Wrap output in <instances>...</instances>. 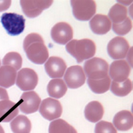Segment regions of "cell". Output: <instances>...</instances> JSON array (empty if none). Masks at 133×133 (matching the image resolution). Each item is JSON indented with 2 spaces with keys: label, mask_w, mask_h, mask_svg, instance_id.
I'll return each mask as SVG.
<instances>
[{
  "label": "cell",
  "mask_w": 133,
  "mask_h": 133,
  "mask_svg": "<svg viewBox=\"0 0 133 133\" xmlns=\"http://www.w3.org/2000/svg\"><path fill=\"white\" fill-rule=\"evenodd\" d=\"M23 46L28 58L35 63L43 64L49 57L48 49L42 37L38 34L28 35L24 40Z\"/></svg>",
  "instance_id": "cell-1"
},
{
  "label": "cell",
  "mask_w": 133,
  "mask_h": 133,
  "mask_svg": "<svg viewBox=\"0 0 133 133\" xmlns=\"http://www.w3.org/2000/svg\"><path fill=\"white\" fill-rule=\"evenodd\" d=\"M66 49L78 63L92 57L96 51L95 43L89 39H74L66 45Z\"/></svg>",
  "instance_id": "cell-2"
},
{
  "label": "cell",
  "mask_w": 133,
  "mask_h": 133,
  "mask_svg": "<svg viewBox=\"0 0 133 133\" xmlns=\"http://www.w3.org/2000/svg\"><path fill=\"white\" fill-rule=\"evenodd\" d=\"M109 66L103 59L94 57L86 61L84 69L88 79L98 80L108 76Z\"/></svg>",
  "instance_id": "cell-3"
},
{
  "label": "cell",
  "mask_w": 133,
  "mask_h": 133,
  "mask_svg": "<svg viewBox=\"0 0 133 133\" xmlns=\"http://www.w3.org/2000/svg\"><path fill=\"white\" fill-rule=\"evenodd\" d=\"M25 20L22 15L13 13H6L1 17V22L10 35H18L25 28Z\"/></svg>",
  "instance_id": "cell-4"
},
{
  "label": "cell",
  "mask_w": 133,
  "mask_h": 133,
  "mask_svg": "<svg viewBox=\"0 0 133 133\" xmlns=\"http://www.w3.org/2000/svg\"><path fill=\"white\" fill-rule=\"evenodd\" d=\"M71 3L74 16L80 21H89L96 12V4L94 1L73 0Z\"/></svg>",
  "instance_id": "cell-5"
},
{
  "label": "cell",
  "mask_w": 133,
  "mask_h": 133,
  "mask_svg": "<svg viewBox=\"0 0 133 133\" xmlns=\"http://www.w3.org/2000/svg\"><path fill=\"white\" fill-rule=\"evenodd\" d=\"M39 111L44 118L50 121L60 117L63 107L59 101L48 98L43 100Z\"/></svg>",
  "instance_id": "cell-6"
},
{
  "label": "cell",
  "mask_w": 133,
  "mask_h": 133,
  "mask_svg": "<svg viewBox=\"0 0 133 133\" xmlns=\"http://www.w3.org/2000/svg\"><path fill=\"white\" fill-rule=\"evenodd\" d=\"M38 81V75L34 70L24 68L18 73L16 84L22 91H30L35 88Z\"/></svg>",
  "instance_id": "cell-7"
},
{
  "label": "cell",
  "mask_w": 133,
  "mask_h": 133,
  "mask_svg": "<svg viewBox=\"0 0 133 133\" xmlns=\"http://www.w3.org/2000/svg\"><path fill=\"white\" fill-rule=\"evenodd\" d=\"M130 48L128 42L123 37L117 36L111 39L107 45L110 56L114 59L125 58Z\"/></svg>",
  "instance_id": "cell-8"
},
{
  "label": "cell",
  "mask_w": 133,
  "mask_h": 133,
  "mask_svg": "<svg viewBox=\"0 0 133 133\" xmlns=\"http://www.w3.org/2000/svg\"><path fill=\"white\" fill-rule=\"evenodd\" d=\"M53 2V1H21L20 3L25 14L28 17L33 18L49 8Z\"/></svg>",
  "instance_id": "cell-9"
},
{
  "label": "cell",
  "mask_w": 133,
  "mask_h": 133,
  "mask_svg": "<svg viewBox=\"0 0 133 133\" xmlns=\"http://www.w3.org/2000/svg\"><path fill=\"white\" fill-rule=\"evenodd\" d=\"M64 79L68 88L77 89L84 84L86 77L82 67L75 65L68 68Z\"/></svg>",
  "instance_id": "cell-10"
},
{
  "label": "cell",
  "mask_w": 133,
  "mask_h": 133,
  "mask_svg": "<svg viewBox=\"0 0 133 133\" xmlns=\"http://www.w3.org/2000/svg\"><path fill=\"white\" fill-rule=\"evenodd\" d=\"M51 35L52 39L55 42L65 45L73 38V29L68 23L59 22L52 29Z\"/></svg>",
  "instance_id": "cell-11"
},
{
  "label": "cell",
  "mask_w": 133,
  "mask_h": 133,
  "mask_svg": "<svg viewBox=\"0 0 133 133\" xmlns=\"http://www.w3.org/2000/svg\"><path fill=\"white\" fill-rule=\"evenodd\" d=\"M22 102L19 105L20 110L25 114H30L38 110L41 99L34 91L23 93L20 99Z\"/></svg>",
  "instance_id": "cell-12"
},
{
  "label": "cell",
  "mask_w": 133,
  "mask_h": 133,
  "mask_svg": "<svg viewBox=\"0 0 133 133\" xmlns=\"http://www.w3.org/2000/svg\"><path fill=\"white\" fill-rule=\"evenodd\" d=\"M130 71V65L124 60L114 61L110 67V75L116 82H123L127 80Z\"/></svg>",
  "instance_id": "cell-13"
},
{
  "label": "cell",
  "mask_w": 133,
  "mask_h": 133,
  "mask_svg": "<svg viewBox=\"0 0 133 133\" xmlns=\"http://www.w3.org/2000/svg\"><path fill=\"white\" fill-rule=\"evenodd\" d=\"M46 73L52 78H62L67 68L65 61L58 57H50L45 64Z\"/></svg>",
  "instance_id": "cell-14"
},
{
  "label": "cell",
  "mask_w": 133,
  "mask_h": 133,
  "mask_svg": "<svg viewBox=\"0 0 133 133\" xmlns=\"http://www.w3.org/2000/svg\"><path fill=\"white\" fill-rule=\"evenodd\" d=\"M90 28L95 34L102 35L107 33L111 28L112 22L107 15L98 14L89 22Z\"/></svg>",
  "instance_id": "cell-15"
},
{
  "label": "cell",
  "mask_w": 133,
  "mask_h": 133,
  "mask_svg": "<svg viewBox=\"0 0 133 133\" xmlns=\"http://www.w3.org/2000/svg\"><path fill=\"white\" fill-rule=\"evenodd\" d=\"M18 105L9 99L0 101V121L9 122L19 112Z\"/></svg>",
  "instance_id": "cell-16"
},
{
  "label": "cell",
  "mask_w": 133,
  "mask_h": 133,
  "mask_svg": "<svg viewBox=\"0 0 133 133\" xmlns=\"http://www.w3.org/2000/svg\"><path fill=\"white\" fill-rule=\"evenodd\" d=\"M113 123L117 130L126 131L132 128L133 125V115L130 111L123 110L114 116Z\"/></svg>",
  "instance_id": "cell-17"
},
{
  "label": "cell",
  "mask_w": 133,
  "mask_h": 133,
  "mask_svg": "<svg viewBox=\"0 0 133 133\" xmlns=\"http://www.w3.org/2000/svg\"><path fill=\"white\" fill-rule=\"evenodd\" d=\"M104 108L98 101H93L89 103L85 107V116L88 120L96 123L101 120L104 114Z\"/></svg>",
  "instance_id": "cell-18"
},
{
  "label": "cell",
  "mask_w": 133,
  "mask_h": 133,
  "mask_svg": "<svg viewBox=\"0 0 133 133\" xmlns=\"http://www.w3.org/2000/svg\"><path fill=\"white\" fill-rule=\"evenodd\" d=\"M17 70L8 66L0 68V86L5 88H10L15 84Z\"/></svg>",
  "instance_id": "cell-19"
},
{
  "label": "cell",
  "mask_w": 133,
  "mask_h": 133,
  "mask_svg": "<svg viewBox=\"0 0 133 133\" xmlns=\"http://www.w3.org/2000/svg\"><path fill=\"white\" fill-rule=\"evenodd\" d=\"M47 89L50 96L56 98H60L65 95L68 88L63 79H54L49 82Z\"/></svg>",
  "instance_id": "cell-20"
},
{
  "label": "cell",
  "mask_w": 133,
  "mask_h": 133,
  "mask_svg": "<svg viewBox=\"0 0 133 133\" xmlns=\"http://www.w3.org/2000/svg\"><path fill=\"white\" fill-rule=\"evenodd\" d=\"M14 133H29L31 129L30 120L25 116L20 115L14 119L10 123Z\"/></svg>",
  "instance_id": "cell-21"
},
{
  "label": "cell",
  "mask_w": 133,
  "mask_h": 133,
  "mask_svg": "<svg viewBox=\"0 0 133 133\" xmlns=\"http://www.w3.org/2000/svg\"><path fill=\"white\" fill-rule=\"evenodd\" d=\"M88 85L91 90L96 94H103L109 89L111 80L109 75L106 77L98 80L88 79Z\"/></svg>",
  "instance_id": "cell-22"
},
{
  "label": "cell",
  "mask_w": 133,
  "mask_h": 133,
  "mask_svg": "<svg viewBox=\"0 0 133 133\" xmlns=\"http://www.w3.org/2000/svg\"><path fill=\"white\" fill-rule=\"evenodd\" d=\"M49 133H77V131L66 121L59 119L50 123Z\"/></svg>",
  "instance_id": "cell-23"
},
{
  "label": "cell",
  "mask_w": 133,
  "mask_h": 133,
  "mask_svg": "<svg viewBox=\"0 0 133 133\" xmlns=\"http://www.w3.org/2000/svg\"><path fill=\"white\" fill-rule=\"evenodd\" d=\"M127 8L119 3L114 5L110 10L109 16L113 23H121L127 17Z\"/></svg>",
  "instance_id": "cell-24"
},
{
  "label": "cell",
  "mask_w": 133,
  "mask_h": 133,
  "mask_svg": "<svg viewBox=\"0 0 133 133\" xmlns=\"http://www.w3.org/2000/svg\"><path fill=\"white\" fill-rule=\"evenodd\" d=\"M132 90V83L129 78L123 82H116L113 81L111 86V91L113 94L120 97L127 95Z\"/></svg>",
  "instance_id": "cell-25"
},
{
  "label": "cell",
  "mask_w": 133,
  "mask_h": 133,
  "mask_svg": "<svg viewBox=\"0 0 133 133\" xmlns=\"http://www.w3.org/2000/svg\"><path fill=\"white\" fill-rule=\"evenodd\" d=\"M3 64L5 66H10L14 68L16 70H18L22 66V57L17 52H10L5 55L3 59Z\"/></svg>",
  "instance_id": "cell-26"
},
{
  "label": "cell",
  "mask_w": 133,
  "mask_h": 133,
  "mask_svg": "<svg viewBox=\"0 0 133 133\" xmlns=\"http://www.w3.org/2000/svg\"><path fill=\"white\" fill-rule=\"evenodd\" d=\"M132 28V21L128 17L121 23H113V30L115 33L120 35H124L128 34L131 30Z\"/></svg>",
  "instance_id": "cell-27"
},
{
  "label": "cell",
  "mask_w": 133,
  "mask_h": 133,
  "mask_svg": "<svg viewBox=\"0 0 133 133\" xmlns=\"http://www.w3.org/2000/svg\"><path fill=\"white\" fill-rule=\"evenodd\" d=\"M95 133H117V131L112 123L102 121L96 124Z\"/></svg>",
  "instance_id": "cell-28"
},
{
  "label": "cell",
  "mask_w": 133,
  "mask_h": 133,
  "mask_svg": "<svg viewBox=\"0 0 133 133\" xmlns=\"http://www.w3.org/2000/svg\"><path fill=\"white\" fill-rule=\"evenodd\" d=\"M11 1H0V12L6 10L11 5Z\"/></svg>",
  "instance_id": "cell-29"
},
{
  "label": "cell",
  "mask_w": 133,
  "mask_h": 133,
  "mask_svg": "<svg viewBox=\"0 0 133 133\" xmlns=\"http://www.w3.org/2000/svg\"><path fill=\"white\" fill-rule=\"evenodd\" d=\"M9 99V96L6 90L0 87V101L4 99Z\"/></svg>",
  "instance_id": "cell-30"
},
{
  "label": "cell",
  "mask_w": 133,
  "mask_h": 133,
  "mask_svg": "<svg viewBox=\"0 0 133 133\" xmlns=\"http://www.w3.org/2000/svg\"><path fill=\"white\" fill-rule=\"evenodd\" d=\"M118 2H120V3H122V4H130L132 2V1H118Z\"/></svg>",
  "instance_id": "cell-31"
},
{
  "label": "cell",
  "mask_w": 133,
  "mask_h": 133,
  "mask_svg": "<svg viewBox=\"0 0 133 133\" xmlns=\"http://www.w3.org/2000/svg\"><path fill=\"white\" fill-rule=\"evenodd\" d=\"M0 133H5L3 127L0 124Z\"/></svg>",
  "instance_id": "cell-32"
},
{
  "label": "cell",
  "mask_w": 133,
  "mask_h": 133,
  "mask_svg": "<svg viewBox=\"0 0 133 133\" xmlns=\"http://www.w3.org/2000/svg\"><path fill=\"white\" fill-rule=\"evenodd\" d=\"M1 61H0V65H1Z\"/></svg>",
  "instance_id": "cell-33"
}]
</instances>
